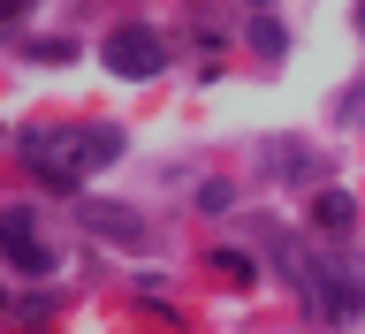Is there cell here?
<instances>
[{
    "label": "cell",
    "mask_w": 365,
    "mask_h": 334,
    "mask_svg": "<svg viewBox=\"0 0 365 334\" xmlns=\"http://www.w3.org/2000/svg\"><path fill=\"white\" fill-rule=\"evenodd\" d=\"M114 160H122V130L114 122H68V130H31L23 137V167L46 190H84Z\"/></svg>",
    "instance_id": "1"
},
{
    "label": "cell",
    "mask_w": 365,
    "mask_h": 334,
    "mask_svg": "<svg viewBox=\"0 0 365 334\" xmlns=\"http://www.w3.org/2000/svg\"><path fill=\"white\" fill-rule=\"evenodd\" d=\"M312 273H319V319L350 327L365 312V259L358 251H312Z\"/></svg>",
    "instance_id": "2"
},
{
    "label": "cell",
    "mask_w": 365,
    "mask_h": 334,
    "mask_svg": "<svg viewBox=\"0 0 365 334\" xmlns=\"http://www.w3.org/2000/svg\"><path fill=\"white\" fill-rule=\"evenodd\" d=\"M99 61H107V76H122V84H145V76L168 68V46L153 38V23H114L107 46H99Z\"/></svg>",
    "instance_id": "3"
},
{
    "label": "cell",
    "mask_w": 365,
    "mask_h": 334,
    "mask_svg": "<svg viewBox=\"0 0 365 334\" xmlns=\"http://www.w3.org/2000/svg\"><path fill=\"white\" fill-rule=\"evenodd\" d=\"M0 236H8V266H16V273H53V244L38 236V221H31V205H8V221H0Z\"/></svg>",
    "instance_id": "4"
},
{
    "label": "cell",
    "mask_w": 365,
    "mask_h": 334,
    "mask_svg": "<svg viewBox=\"0 0 365 334\" xmlns=\"http://www.w3.org/2000/svg\"><path fill=\"white\" fill-rule=\"evenodd\" d=\"M84 228H91V236H122V244H137V236H145V221H137V213H122V205H84Z\"/></svg>",
    "instance_id": "5"
},
{
    "label": "cell",
    "mask_w": 365,
    "mask_h": 334,
    "mask_svg": "<svg viewBox=\"0 0 365 334\" xmlns=\"http://www.w3.org/2000/svg\"><path fill=\"white\" fill-rule=\"evenodd\" d=\"M312 213H319V228H335V236H342V228L358 221V198H350V190H319Z\"/></svg>",
    "instance_id": "6"
},
{
    "label": "cell",
    "mask_w": 365,
    "mask_h": 334,
    "mask_svg": "<svg viewBox=\"0 0 365 334\" xmlns=\"http://www.w3.org/2000/svg\"><path fill=\"white\" fill-rule=\"evenodd\" d=\"M213 273H228L236 289H251V259H244V251H213Z\"/></svg>",
    "instance_id": "7"
},
{
    "label": "cell",
    "mask_w": 365,
    "mask_h": 334,
    "mask_svg": "<svg viewBox=\"0 0 365 334\" xmlns=\"http://www.w3.org/2000/svg\"><path fill=\"white\" fill-rule=\"evenodd\" d=\"M251 46H259V53H282V23L259 16V23H251Z\"/></svg>",
    "instance_id": "8"
},
{
    "label": "cell",
    "mask_w": 365,
    "mask_h": 334,
    "mask_svg": "<svg viewBox=\"0 0 365 334\" xmlns=\"http://www.w3.org/2000/svg\"><path fill=\"white\" fill-rule=\"evenodd\" d=\"M8 8H16V16H31V0H8Z\"/></svg>",
    "instance_id": "9"
},
{
    "label": "cell",
    "mask_w": 365,
    "mask_h": 334,
    "mask_svg": "<svg viewBox=\"0 0 365 334\" xmlns=\"http://www.w3.org/2000/svg\"><path fill=\"white\" fill-rule=\"evenodd\" d=\"M358 31H365V0H358Z\"/></svg>",
    "instance_id": "10"
}]
</instances>
